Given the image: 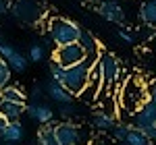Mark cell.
Here are the masks:
<instances>
[{
    "mask_svg": "<svg viewBox=\"0 0 156 145\" xmlns=\"http://www.w3.org/2000/svg\"><path fill=\"white\" fill-rule=\"evenodd\" d=\"M29 145H37V143H29Z\"/></svg>",
    "mask_w": 156,
    "mask_h": 145,
    "instance_id": "31",
    "label": "cell"
},
{
    "mask_svg": "<svg viewBox=\"0 0 156 145\" xmlns=\"http://www.w3.org/2000/svg\"><path fill=\"white\" fill-rule=\"evenodd\" d=\"M56 143L58 145H90V137L81 124H75L73 120H62L56 124Z\"/></svg>",
    "mask_w": 156,
    "mask_h": 145,
    "instance_id": "6",
    "label": "cell"
},
{
    "mask_svg": "<svg viewBox=\"0 0 156 145\" xmlns=\"http://www.w3.org/2000/svg\"><path fill=\"white\" fill-rule=\"evenodd\" d=\"M96 12L108 23H117V25L125 23V8L117 0H100L96 6Z\"/></svg>",
    "mask_w": 156,
    "mask_h": 145,
    "instance_id": "10",
    "label": "cell"
},
{
    "mask_svg": "<svg viewBox=\"0 0 156 145\" xmlns=\"http://www.w3.org/2000/svg\"><path fill=\"white\" fill-rule=\"evenodd\" d=\"M79 44H81V48L85 50V56H87V60L96 64L98 58H100V54H102L98 39L92 35L90 31H83V33H81V39H79Z\"/></svg>",
    "mask_w": 156,
    "mask_h": 145,
    "instance_id": "14",
    "label": "cell"
},
{
    "mask_svg": "<svg viewBox=\"0 0 156 145\" xmlns=\"http://www.w3.org/2000/svg\"><path fill=\"white\" fill-rule=\"evenodd\" d=\"M9 124H11V120H9L6 116H2V114H0V137H2V135L6 133V129H9Z\"/></svg>",
    "mask_w": 156,
    "mask_h": 145,
    "instance_id": "29",
    "label": "cell"
},
{
    "mask_svg": "<svg viewBox=\"0 0 156 145\" xmlns=\"http://www.w3.org/2000/svg\"><path fill=\"white\" fill-rule=\"evenodd\" d=\"M58 114L65 120H69L71 116L77 114V108H75V104H62V106H58Z\"/></svg>",
    "mask_w": 156,
    "mask_h": 145,
    "instance_id": "25",
    "label": "cell"
},
{
    "mask_svg": "<svg viewBox=\"0 0 156 145\" xmlns=\"http://www.w3.org/2000/svg\"><path fill=\"white\" fill-rule=\"evenodd\" d=\"M119 122H117V116L112 114V112H106L104 108H98L94 114H92V126L98 129V131H110L112 133V129L117 126Z\"/></svg>",
    "mask_w": 156,
    "mask_h": 145,
    "instance_id": "12",
    "label": "cell"
},
{
    "mask_svg": "<svg viewBox=\"0 0 156 145\" xmlns=\"http://www.w3.org/2000/svg\"><path fill=\"white\" fill-rule=\"evenodd\" d=\"M131 124L133 129L146 133L152 145H156V104L148 99L140 110H135L131 114Z\"/></svg>",
    "mask_w": 156,
    "mask_h": 145,
    "instance_id": "5",
    "label": "cell"
},
{
    "mask_svg": "<svg viewBox=\"0 0 156 145\" xmlns=\"http://www.w3.org/2000/svg\"><path fill=\"white\" fill-rule=\"evenodd\" d=\"M11 77H12V69L9 66V62L0 56V89L11 85Z\"/></svg>",
    "mask_w": 156,
    "mask_h": 145,
    "instance_id": "21",
    "label": "cell"
},
{
    "mask_svg": "<svg viewBox=\"0 0 156 145\" xmlns=\"http://www.w3.org/2000/svg\"><path fill=\"white\" fill-rule=\"evenodd\" d=\"M117 99H119L121 110L125 112H135L148 102V87L144 85L142 79L137 77H129L125 79L119 87V93H117Z\"/></svg>",
    "mask_w": 156,
    "mask_h": 145,
    "instance_id": "1",
    "label": "cell"
},
{
    "mask_svg": "<svg viewBox=\"0 0 156 145\" xmlns=\"http://www.w3.org/2000/svg\"><path fill=\"white\" fill-rule=\"evenodd\" d=\"M0 99H9V102H17V104H25L27 93L19 85H6L4 89H0Z\"/></svg>",
    "mask_w": 156,
    "mask_h": 145,
    "instance_id": "19",
    "label": "cell"
},
{
    "mask_svg": "<svg viewBox=\"0 0 156 145\" xmlns=\"http://www.w3.org/2000/svg\"><path fill=\"white\" fill-rule=\"evenodd\" d=\"M25 114H27L34 122H37L40 126L54 120V112H52V108H50L48 104H44V102H31V104H27Z\"/></svg>",
    "mask_w": 156,
    "mask_h": 145,
    "instance_id": "11",
    "label": "cell"
},
{
    "mask_svg": "<svg viewBox=\"0 0 156 145\" xmlns=\"http://www.w3.org/2000/svg\"><path fill=\"white\" fill-rule=\"evenodd\" d=\"M92 69H94V62L83 60L75 66H69L65 72V87L71 91L73 96H81L85 91V87L90 85V77H92Z\"/></svg>",
    "mask_w": 156,
    "mask_h": 145,
    "instance_id": "3",
    "label": "cell"
},
{
    "mask_svg": "<svg viewBox=\"0 0 156 145\" xmlns=\"http://www.w3.org/2000/svg\"><path fill=\"white\" fill-rule=\"evenodd\" d=\"M83 60H87V56H85V50L81 48V44H67V46L54 48L52 52V62L60 64L62 69L75 66Z\"/></svg>",
    "mask_w": 156,
    "mask_h": 145,
    "instance_id": "8",
    "label": "cell"
},
{
    "mask_svg": "<svg viewBox=\"0 0 156 145\" xmlns=\"http://www.w3.org/2000/svg\"><path fill=\"white\" fill-rule=\"evenodd\" d=\"M96 66L100 69V75H102V89H112L117 87V83L121 81V62L115 54L110 52H102L100 58H98Z\"/></svg>",
    "mask_w": 156,
    "mask_h": 145,
    "instance_id": "7",
    "label": "cell"
},
{
    "mask_svg": "<svg viewBox=\"0 0 156 145\" xmlns=\"http://www.w3.org/2000/svg\"><path fill=\"white\" fill-rule=\"evenodd\" d=\"M92 145H98V143H92Z\"/></svg>",
    "mask_w": 156,
    "mask_h": 145,
    "instance_id": "33",
    "label": "cell"
},
{
    "mask_svg": "<svg viewBox=\"0 0 156 145\" xmlns=\"http://www.w3.org/2000/svg\"><path fill=\"white\" fill-rule=\"evenodd\" d=\"M140 21L148 27H156V0H144L140 6Z\"/></svg>",
    "mask_w": 156,
    "mask_h": 145,
    "instance_id": "18",
    "label": "cell"
},
{
    "mask_svg": "<svg viewBox=\"0 0 156 145\" xmlns=\"http://www.w3.org/2000/svg\"><path fill=\"white\" fill-rule=\"evenodd\" d=\"M27 104H17V102H9V99H0V114L6 116L9 120H19L25 114Z\"/></svg>",
    "mask_w": 156,
    "mask_h": 145,
    "instance_id": "16",
    "label": "cell"
},
{
    "mask_svg": "<svg viewBox=\"0 0 156 145\" xmlns=\"http://www.w3.org/2000/svg\"><path fill=\"white\" fill-rule=\"evenodd\" d=\"M0 56L9 62L12 72H25L29 64V58H25V54H21L12 44H6V42H0Z\"/></svg>",
    "mask_w": 156,
    "mask_h": 145,
    "instance_id": "9",
    "label": "cell"
},
{
    "mask_svg": "<svg viewBox=\"0 0 156 145\" xmlns=\"http://www.w3.org/2000/svg\"><path fill=\"white\" fill-rule=\"evenodd\" d=\"M50 71V77H52V81H56V83H65V72H67V69H62L60 64H56V62H50L48 66Z\"/></svg>",
    "mask_w": 156,
    "mask_h": 145,
    "instance_id": "24",
    "label": "cell"
},
{
    "mask_svg": "<svg viewBox=\"0 0 156 145\" xmlns=\"http://www.w3.org/2000/svg\"><path fill=\"white\" fill-rule=\"evenodd\" d=\"M2 145H17L25 139V126L21 124V120H12L6 129V133L0 137Z\"/></svg>",
    "mask_w": 156,
    "mask_h": 145,
    "instance_id": "15",
    "label": "cell"
},
{
    "mask_svg": "<svg viewBox=\"0 0 156 145\" xmlns=\"http://www.w3.org/2000/svg\"><path fill=\"white\" fill-rule=\"evenodd\" d=\"M117 35H119V39H121V42H125V44H135L133 33H129L127 29H119V31H117Z\"/></svg>",
    "mask_w": 156,
    "mask_h": 145,
    "instance_id": "26",
    "label": "cell"
},
{
    "mask_svg": "<svg viewBox=\"0 0 156 145\" xmlns=\"http://www.w3.org/2000/svg\"><path fill=\"white\" fill-rule=\"evenodd\" d=\"M0 145H2V139H0Z\"/></svg>",
    "mask_w": 156,
    "mask_h": 145,
    "instance_id": "32",
    "label": "cell"
},
{
    "mask_svg": "<svg viewBox=\"0 0 156 145\" xmlns=\"http://www.w3.org/2000/svg\"><path fill=\"white\" fill-rule=\"evenodd\" d=\"M56 124L58 122L52 120L48 124H42L36 133V143L37 145H58L56 143V137H54V131H56Z\"/></svg>",
    "mask_w": 156,
    "mask_h": 145,
    "instance_id": "17",
    "label": "cell"
},
{
    "mask_svg": "<svg viewBox=\"0 0 156 145\" xmlns=\"http://www.w3.org/2000/svg\"><path fill=\"white\" fill-rule=\"evenodd\" d=\"M148 99L152 104H156V81H152V83L148 85Z\"/></svg>",
    "mask_w": 156,
    "mask_h": 145,
    "instance_id": "28",
    "label": "cell"
},
{
    "mask_svg": "<svg viewBox=\"0 0 156 145\" xmlns=\"http://www.w3.org/2000/svg\"><path fill=\"white\" fill-rule=\"evenodd\" d=\"M27 58H29V62H42L44 58H46V50H44V46L42 44H31L29 46V52H27Z\"/></svg>",
    "mask_w": 156,
    "mask_h": 145,
    "instance_id": "22",
    "label": "cell"
},
{
    "mask_svg": "<svg viewBox=\"0 0 156 145\" xmlns=\"http://www.w3.org/2000/svg\"><path fill=\"white\" fill-rule=\"evenodd\" d=\"M46 29H48L50 42L56 48L67 46V44H79L81 33H83L81 25L67 19V17H52L48 21V25H46Z\"/></svg>",
    "mask_w": 156,
    "mask_h": 145,
    "instance_id": "2",
    "label": "cell"
},
{
    "mask_svg": "<svg viewBox=\"0 0 156 145\" xmlns=\"http://www.w3.org/2000/svg\"><path fill=\"white\" fill-rule=\"evenodd\" d=\"M133 124H127V122H119L115 129H112V137L117 139V141H121V143H125V139H127V135L131 133Z\"/></svg>",
    "mask_w": 156,
    "mask_h": 145,
    "instance_id": "23",
    "label": "cell"
},
{
    "mask_svg": "<svg viewBox=\"0 0 156 145\" xmlns=\"http://www.w3.org/2000/svg\"><path fill=\"white\" fill-rule=\"evenodd\" d=\"M46 93L50 96V99L52 102H56L58 106H62V104H73V93L65 87V85L56 83V81H50V83H46Z\"/></svg>",
    "mask_w": 156,
    "mask_h": 145,
    "instance_id": "13",
    "label": "cell"
},
{
    "mask_svg": "<svg viewBox=\"0 0 156 145\" xmlns=\"http://www.w3.org/2000/svg\"><path fill=\"white\" fill-rule=\"evenodd\" d=\"M11 17L23 25H37L44 17V8L37 0H12Z\"/></svg>",
    "mask_w": 156,
    "mask_h": 145,
    "instance_id": "4",
    "label": "cell"
},
{
    "mask_svg": "<svg viewBox=\"0 0 156 145\" xmlns=\"http://www.w3.org/2000/svg\"><path fill=\"white\" fill-rule=\"evenodd\" d=\"M11 12V2L9 0H0V15H6Z\"/></svg>",
    "mask_w": 156,
    "mask_h": 145,
    "instance_id": "30",
    "label": "cell"
},
{
    "mask_svg": "<svg viewBox=\"0 0 156 145\" xmlns=\"http://www.w3.org/2000/svg\"><path fill=\"white\" fill-rule=\"evenodd\" d=\"M125 145H152V141L148 139V135L137 131V129H131V133L127 135L125 139Z\"/></svg>",
    "mask_w": 156,
    "mask_h": 145,
    "instance_id": "20",
    "label": "cell"
},
{
    "mask_svg": "<svg viewBox=\"0 0 156 145\" xmlns=\"http://www.w3.org/2000/svg\"><path fill=\"white\" fill-rule=\"evenodd\" d=\"M42 91H46V85L36 83V85H34V89H31V97H34L36 102H40V96H42Z\"/></svg>",
    "mask_w": 156,
    "mask_h": 145,
    "instance_id": "27",
    "label": "cell"
}]
</instances>
